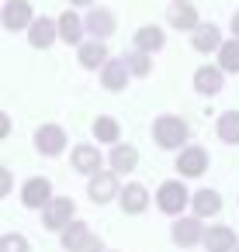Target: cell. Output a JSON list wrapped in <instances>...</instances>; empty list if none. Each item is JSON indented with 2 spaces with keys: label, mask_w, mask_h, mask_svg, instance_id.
<instances>
[{
  "label": "cell",
  "mask_w": 239,
  "mask_h": 252,
  "mask_svg": "<svg viewBox=\"0 0 239 252\" xmlns=\"http://www.w3.org/2000/svg\"><path fill=\"white\" fill-rule=\"evenodd\" d=\"M187 138H191V128H187L184 118H177V114H159V118L153 121V142H156L163 152L184 149Z\"/></svg>",
  "instance_id": "6da1fadb"
},
{
  "label": "cell",
  "mask_w": 239,
  "mask_h": 252,
  "mask_svg": "<svg viewBox=\"0 0 239 252\" xmlns=\"http://www.w3.org/2000/svg\"><path fill=\"white\" fill-rule=\"evenodd\" d=\"M191 190L184 187V176L180 180H163L159 187H156V207L163 211V214H170V218H180L184 214V207H191Z\"/></svg>",
  "instance_id": "7a4b0ae2"
},
{
  "label": "cell",
  "mask_w": 239,
  "mask_h": 252,
  "mask_svg": "<svg viewBox=\"0 0 239 252\" xmlns=\"http://www.w3.org/2000/svg\"><path fill=\"white\" fill-rule=\"evenodd\" d=\"M170 238H173L177 249H194V245H201V242H204V218H198V214H187V218L180 214V218H173Z\"/></svg>",
  "instance_id": "3957f363"
},
{
  "label": "cell",
  "mask_w": 239,
  "mask_h": 252,
  "mask_svg": "<svg viewBox=\"0 0 239 252\" xmlns=\"http://www.w3.org/2000/svg\"><path fill=\"white\" fill-rule=\"evenodd\" d=\"M208 149H201V145H184L180 152H177V173L184 176V180H198V176H204L208 173Z\"/></svg>",
  "instance_id": "277c9868"
},
{
  "label": "cell",
  "mask_w": 239,
  "mask_h": 252,
  "mask_svg": "<svg viewBox=\"0 0 239 252\" xmlns=\"http://www.w3.org/2000/svg\"><path fill=\"white\" fill-rule=\"evenodd\" d=\"M73 218H77V200H73V197H52V200L42 207V224H45L49 231H63Z\"/></svg>",
  "instance_id": "5b68a950"
},
{
  "label": "cell",
  "mask_w": 239,
  "mask_h": 252,
  "mask_svg": "<svg viewBox=\"0 0 239 252\" xmlns=\"http://www.w3.org/2000/svg\"><path fill=\"white\" fill-rule=\"evenodd\" d=\"M32 21H35V7L28 0H4V7H0V25H4V32H28Z\"/></svg>",
  "instance_id": "8992f818"
},
{
  "label": "cell",
  "mask_w": 239,
  "mask_h": 252,
  "mask_svg": "<svg viewBox=\"0 0 239 252\" xmlns=\"http://www.w3.org/2000/svg\"><path fill=\"white\" fill-rule=\"evenodd\" d=\"M121 193V187H118V173L115 169H97L94 176H87V197L94 200V204H108V200H115Z\"/></svg>",
  "instance_id": "52a82bcc"
},
{
  "label": "cell",
  "mask_w": 239,
  "mask_h": 252,
  "mask_svg": "<svg viewBox=\"0 0 239 252\" xmlns=\"http://www.w3.org/2000/svg\"><path fill=\"white\" fill-rule=\"evenodd\" d=\"M35 152L45 156V159L63 156L66 152V131H63V125H42L35 131Z\"/></svg>",
  "instance_id": "ba28073f"
},
{
  "label": "cell",
  "mask_w": 239,
  "mask_h": 252,
  "mask_svg": "<svg viewBox=\"0 0 239 252\" xmlns=\"http://www.w3.org/2000/svg\"><path fill=\"white\" fill-rule=\"evenodd\" d=\"M52 197H56V193H52V180H49V176H32V180H25V187H21V204H25L28 211H42Z\"/></svg>",
  "instance_id": "9c48e42d"
},
{
  "label": "cell",
  "mask_w": 239,
  "mask_h": 252,
  "mask_svg": "<svg viewBox=\"0 0 239 252\" xmlns=\"http://www.w3.org/2000/svg\"><path fill=\"white\" fill-rule=\"evenodd\" d=\"M166 25H170L173 32H194V28L201 25V14H198V7L191 4V0H170Z\"/></svg>",
  "instance_id": "30bf717a"
},
{
  "label": "cell",
  "mask_w": 239,
  "mask_h": 252,
  "mask_svg": "<svg viewBox=\"0 0 239 252\" xmlns=\"http://www.w3.org/2000/svg\"><path fill=\"white\" fill-rule=\"evenodd\" d=\"M59 42V18H35L28 25V45L32 49H52Z\"/></svg>",
  "instance_id": "8fae6325"
},
{
  "label": "cell",
  "mask_w": 239,
  "mask_h": 252,
  "mask_svg": "<svg viewBox=\"0 0 239 252\" xmlns=\"http://www.w3.org/2000/svg\"><path fill=\"white\" fill-rule=\"evenodd\" d=\"M191 83H194V90L201 97H218L225 90V69L222 66H198L194 76H191Z\"/></svg>",
  "instance_id": "7c38bea8"
},
{
  "label": "cell",
  "mask_w": 239,
  "mask_h": 252,
  "mask_svg": "<svg viewBox=\"0 0 239 252\" xmlns=\"http://www.w3.org/2000/svg\"><path fill=\"white\" fill-rule=\"evenodd\" d=\"M128 80H132V69H128L125 56H121V59H108V63L101 66V87H104L108 94H121V90L128 87Z\"/></svg>",
  "instance_id": "4fadbf2b"
},
{
  "label": "cell",
  "mask_w": 239,
  "mask_h": 252,
  "mask_svg": "<svg viewBox=\"0 0 239 252\" xmlns=\"http://www.w3.org/2000/svg\"><path fill=\"white\" fill-rule=\"evenodd\" d=\"M83 25H87V35H90V38H104V42L118 32V18H115L108 7H90L87 18H83Z\"/></svg>",
  "instance_id": "5bb4252c"
},
{
  "label": "cell",
  "mask_w": 239,
  "mask_h": 252,
  "mask_svg": "<svg viewBox=\"0 0 239 252\" xmlns=\"http://www.w3.org/2000/svg\"><path fill=\"white\" fill-rule=\"evenodd\" d=\"M101 145V142H97ZM97 145H73V156H70V162H73V169L77 173H83V176H94L101 166H104V156H101V149Z\"/></svg>",
  "instance_id": "9a60e30c"
},
{
  "label": "cell",
  "mask_w": 239,
  "mask_h": 252,
  "mask_svg": "<svg viewBox=\"0 0 239 252\" xmlns=\"http://www.w3.org/2000/svg\"><path fill=\"white\" fill-rule=\"evenodd\" d=\"M222 32H218V25H198L194 32H191V49L194 52H201V56H208V52H218L222 49Z\"/></svg>",
  "instance_id": "2e32d148"
},
{
  "label": "cell",
  "mask_w": 239,
  "mask_h": 252,
  "mask_svg": "<svg viewBox=\"0 0 239 252\" xmlns=\"http://www.w3.org/2000/svg\"><path fill=\"white\" fill-rule=\"evenodd\" d=\"M77 59H80V66L83 69H101L108 59H111V52H108V45H104V38H90V42H83V45H77Z\"/></svg>",
  "instance_id": "e0dca14e"
},
{
  "label": "cell",
  "mask_w": 239,
  "mask_h": 252,
  "mask_svg": "<svg viewBox=\"0 0 239 252\" xmlns=\"http://www.w3.org/2000/svg\"><path fill=\"white\" fill-rule=\"evenodd\" d=\"M208 252H236V228H229V224H211V228H204V242H201Z\"/></svg>",
  "instance_id": "ac0fdd59"
},
{
  "label": "cell",
  "mask_w": 239,
  "mask_h": 252,
  "mask_svg": "<svg viewBox=\"0 0 239 252\" xmlns=\"http://www.w3.org/2000/svg\"><path fill=\"white\" fill-rule=\"evenodd\" d=\"M83 35H87V25L77 11H63L59 14V42L63 45H83Z\"/></svg>",
  "instance_id": "d6986e66"
},
{
  "label": "cell",
  "mask_w": 239,
  "mask_h": 252,
  "mask_svg": "<svg viewBox=\"0 0 239 252\" xmlns=\"http://www.w3.org/2000/svg\"><path fill=\"white\" fill-rule=\"evenodd\" d=\"M149 190L142 187V183H125L121 187V193H118V204H121V211L125 214H142L146 207H149Z\"/></svg>",
  "instance_id": "ffe728a7"
},
{
  "label": "cell",
  "mask_w": 239,
  "mask_h": 252,
  "mask_svg": "<svg viewBox=\"0 0 239 252\" xmlns=\"http://www.w3.org/2000/svg\"><path fill=\"white\" fill-rule=\"evenodd\" d=\"M108 166L121 176V173H135V166H139V149L135 145H121V142H115L111 145V156H108Z\"/></svg>",
  "instance_id": "44dd1931"
},
{
  "label": "cell",
  "mask_w": 239,
  "mask_h": 252,
  "mask_svg": "<svg viewBox=\"0 0 239 252\" xmlns=\"http://www.w3.org/2000/svg\"><path fill=\"white\" fill-rule=\"evenodd\" d=\"M90 235H94V231H90V224H87V221H80V218H73V221L59 231V242H63V249H66V252H80V249L90 242Z\"/></svg>",
  "instance_id": "7402d4cb"
},
{
  "label": "cell",
  "mask_w": 239,
  "mask_h": 252,
  "mask_svg": "<svg viewBox=\"0 0 239 252\" xmlns=\"http://www.w3.org/2000/svg\"><path fill=\"white\" fill-rule=\"evenodd\" d=\"M191 211L198 214V218H215L218 211H222V193L218 190H208V187H201V190H194V197H191Z\"/></svg>",
  "instance_id": "603a6c76"
},
{
  "label": "cell",
  "mask_w": 239,
  "mask_h": 252,
  "mask_svg": "<svg viewBox=\"0 0 239 252\" xmlns=\"http://www.w3.org/2000/svg\"><path fill=\"white\" fill-rule=\"evenodd\" d=\"M94 138H97L101 145H115V142H121V125H118V118H111V114L94 118Z\"/></svg>",
  "instance_id": "cb8c5ba5"
},
{
  "label": "cell",
  "mask_w": 239,
  "mask_h": 252,
  "mask_svg": "<svg viewBox=\"0 0 239 252\" xmlns=\"http://www.w3.org/2000/svg\"><path fill=\"white\" fill-rule=\"evenodd\" d=\"M163 45H166V35H163V28H159V25H142V28L135 32V49L159 52Z\"/></svg>",
  "instance_id": "d4e9b609"
},
{
  "label": "cell",
  "mask_w": 239,
  "mask_h": 252,
  "mask_svg": "<svg viewBox=\"0 0 239 252\" xmlns=\"http://www.w3.org/2000/svg\"><path fill=\"white\" fill-rule=\"evenodd\" d=\"M215 131L225 145H239V111H222L215 121Z\"/></svg>",
  "instance_id": "484cf974"
},
{
  "label": "cell",
  "mask_w": 239,
  "mask_h": 252,
  "mask_svg": "<svg viewBox=\"0 0 239 252\" xmlns=\"http://www.w3.org/2000/svg\"><path fill=\"white\" fill-rule=\"evenodd\" d=\"M125 63H128V69H132L135 80L153 76V52H146V49H132V52L125 56Z\"/></svg>",
  "instance_id": "4316f807"
},
{
  "label": "cell",
  "mask_w": 239,
  "mask_h": 252,
  "mask_svg": "<svg viewBox=\"0 0 239 252\" xmlns=\"http://www.w3.org/2000/svg\"><path fill=\"white\" fill-rule=\"evenodd\" d=\"M215 56H218V66H222L225 73H239V38H236V35L225 38Z\"/></svg>",
  "instance_id": "83f0119b"
},
{
  "label": "cell",
  "mask_w": 239,
  "mask_h": 252,
  "mask_svg": "<svg viewBox=\"0 0 239 252\" xmlns=\"http://www.w3.org/2000/svg\"><path fill=\"white\" fill-rule=\"evenodd\" d=\"M0 252H32V245H28V238L21 231H7L0 238Z\"/></svg>",
  "instance_id": "f1b7e54d"
},
{
  "label": "cell",
  "mask_w": 239,
  "mask_h": 252,
  "mask_svg": "<svg viewBox=\"0 0 239 252\" xmlns=\"http://www.w3.org/2000/svg\"><path fill=\"white\" fill-rule=\"evenodd\" d=\"M80 252H104V242H101V235H90V242H87Z\"/></svg>",
  "instance_id": "f546056e"
},
{
  "label": "cell",
  "mask_w": 239,
  "mask_h": 252,
  "mask_svg": "<svg viewBox=\"0 0 239 252\" xmlns=\"http://www.w3.org/2000/svg\"><path fill=\"white\" fill-rule=\"evenodd\" d=\"M229 28H232V35H236V38H239V11H236V14H232V21H229Z\"/></svg>",
  "instance_id": "4dcf8cb0"
},
{
  "label": "cell",
  "mask_w": 239,
  "mask_h": 252,
  "mask_svg": "<svg viewBox=\"0 0 239 252\" xmlns=\"http://www.w3.org/2000/svg\"><path fill=\"white\" fill-rule=\"evenodd\" d=\"M70 7H94V0H70Z\"/></svg>",
  "instance_id": "1f68e13d"
},
{
  "label": "cell",
  "mask_w": 239,
  "mask_h": 252,
  "mask_svg": "<svg viewBox=\"0 0 239 252\" xmlns=\"http://www.w3.org/2000/svg\"><path fill=\"white\" fill-rule=\"evenodd\" d=\"M236 252H239V245H236Z\"/></svg>",
  "instance_id": "d6a6232c"
},
{
  "label": "cell",
  "mask_w": 239,
  "mask_h": 252,
  "mask_svg": "<svg viewBox=\"0 0 239 252\" xmlns=\"http://www.w3.org/2000/svg\"><path fill=\"white\" fill-rule=\"evenodd\" d=\"M104 252H108V249H104Z\"/></svg>",
  "instance_id": "836d02e7"
}]
</instances>
